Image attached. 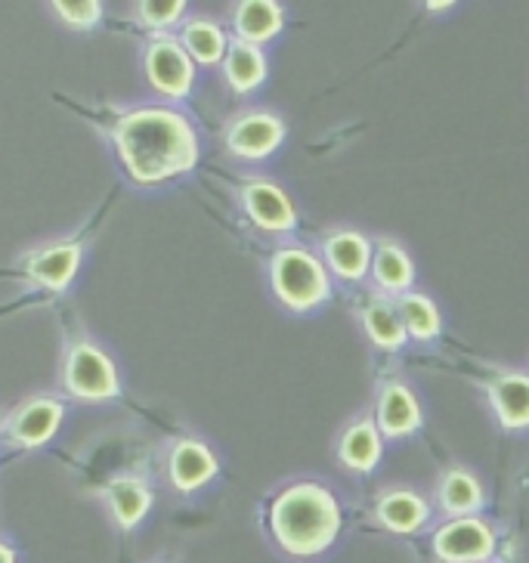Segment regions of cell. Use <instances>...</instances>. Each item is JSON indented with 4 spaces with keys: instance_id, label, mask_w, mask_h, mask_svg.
I'll list each match as a JSON object with an SVG mask.
<instances>
[{
    "instance_id": "16",
    "label": "cell",
    "mask_w": 529,
    "mask_h": 563,
    "mask_svg": "<svg viewBox=\"0 0 529 563\" xmlns=\"http://www.w3.org/2000/svg\"><path fill=\"white\" fill-rule=\"evenodd\" d=\"M381 449H384V437H381L375 418H356L350 421L341 440H338V462L344 464L353 474H368L375 471L381 462Z\"/></svg>"
},
{
    "instance_id": "21",
    "label": "cell",
    "mask_w": 529,
    "mask_h": 563,
    "mask_svg": "<svg viewBox=\"0 0 529 563\" xmlns=\"http://www.w3.org/2000/svg\"><path fill=\"white\" fill-rule=\"evenodd\" d=\"M360 319H363V329L368 334V341L381 350H399L409 334L403 329V319L397 313V303L390 298H372L360 310Z\"/></svg>"
},
{
    "instance_id": "25",
    "label": "cell",
    "mask_w": 529,
    "mask_h": 563,
    "mask_svg": "<svg viewBox=\"0 0 529 563\" xmlns=\"http://www.w3.org/2000/svg\"><path fill=\"white\" fill-rule=\"evenodd\" d=\"M136 10H140L143 25H150V29H170V25H177L183 19L186 3L183 0H165V3L143 0V3H136Z\"/></svg>"
},
{
    "instance_id": "23",
    "label": "cell",
    "mask_w": 529,
    "mask_h": 563,
    "mask_svg": "<svg viewBox=\"0 0 529 563\" xmlns=\"http://www.w3.org/2000/svg\"><path fill=\"white\" fill-rule=\"evenodd\" d=\"M223 71L232 90L249 93L257 84H264L266 78V56L261 47L245 44V41H232L227 47V59H223Z\"/></svg>"
},
{
    "instance_id": "22",
    "label": "cell",
    "mask_w": 529,
    "mask_h": 563,
    "mask_svg": "<svg viewBox=\"0 0 529 563\" xmlns=\"http://www.w3.org/2000/svg\"><path fill=\"white\" fill-rule=\"evenodd\" d=\"M397 313L403 319V329L412 341H433L440 329H443V319H440V307L433 303V298L421 295V291H406L397 300Z\"/></svg>"
},
{
    "instance_id": "20",
    "label": "cell",
    "mask_w": 529,
    "mask_h": 563,
    "mask_svg": "<svg viewBox=\"0 0 529 563\" xmlns=\"http://www.w3.org/2000/svg\"><path fill=\"white\" fill-rule=\"evenodd\" d=\"M282 22H285V13L273 0H245V3H235V13H232L239 41L254 44V47L264 41H273L282 32Z\"/></svg>"
},
{
    "instance_id": "17",
    "label": "cell",
    "mask_w": 529,
    "mask_h": 563,
    "mask_svg": "<svg viewBox=\"0 0 529 563\" xmlns=\"http://www.w3.org/2000/svg\"><path fill=\"white\" fill-rule=\"evenodd\" d=\"M81 266V245L75 242H56L47 249L34 251L25 261V269L41 288H51V291H63L68 282L75 279Z\"/></svg>"
},
{
    "instance_id": "19",
    "label": "cell",
    "mask_w": 529,
    "mask_h": 563,
    "mask_svg": "<svg viewBox=\"0 0 529 563\" xmlns=\"http://www.w3.org/2000/svg\"><path fill=\"white\" fill-rule=\"evenodd\" d=\"M102 498H106V508L121 530H133L152 508V489L136 477L112 481L102 489Z\"/></svg>"
},
{
    "instance_id": "10",
    "label": "cell",
    "mask_w": 529,
    "mask_h": 563,
    "mask_svg": "<svg viewBox=\"0 0 529 563\" xmlns=\"http://www.w3.org/2000/svg\"><path fill=\"white\" fill-rule=\"evenodd\" d=\"M63 421V402L53 397H32L19 406L7 421V437L16 446H41L47 443Z\"/></svg>"
},
{
    "instance_id": "14",
    "label": "cell",
    "mask_w": 529,
    "mask_h": 563,
    "mask_svg": "<svg viewBox=\"0 0 529 563\" xmlns=\"http://www.w3.org/2000/svg\"><path fill=\"white\" fill-rule=\"evenodd\" d=\"M217 471H220L217 455L205 443H199V440L183 437L170 449L167 474H170V483L177 489H183V493H192V489H199L208 481H214Z\"/></svg>"
},
{
    "instance_id": "8",
    "label": "cell",
    "mask_w": 529,
    "mask_h": 563,
    "mask_svg": "<svg viewBox=\"0 0 529 563\" xmlns=\"http://www.w3.org/2000/svg\"><path fill=\"white\" fill-rule=\"evenodd\" d=\"M285 140V124L273 112H245L232 118L227 128V146L232 155L261 162L266 155L279 150Z\"/></svg>"
},
{
    "instance_id": "4",
    "label": "cell",
    "mask_w": 529,
    "mask_h": 563,
    "mask_svg": "<svg viewBox=\"0 0 529 563\" xmlns=\"http://www.w3.org/2000/svg\"><path fill=\"white\" fill-rule=\"evenodd\" d=\"M63 382L68 394L78 399H109L118 394L115 363L106 356V350L84 338L68 347Z\"/></svg>"
},
{
    "instance_id": "2",
    "label": "cell",
    "mask_w": 529,
    "mask_h": 563,
    "mask_svg": "<svg viewBox=\"0 0 529 563\" xmlns=\"http://www.w3.org/2000/svg\"><path fill=\"white\" fill-rule=\"evenodd\" d=\"M341 501L329 486L300 481L285 486L269 505V530L276 545L291 558H319L341 532Z\"/></svg>"
},
{
    "instance_id": "18",
    "label": "cell",
    "mask_w": 529,
    "mask_h": 563,
    "mask_svg": "<svg viewBox=\"0 0 529 563\" xmlns=\"http://www.w3.org/2000/svg\"><path fill=\"white\" fill-rule=\"evenodd\" d=\"M483 483L477 481L474 471L467 467H449L447 474L437 483V505L440 511L447 514L449 520H459V517H477V511L483 508Z\"/></svg>"
},
{
    "instance_id": "5",
    "label": "cell",
    "mask_w": 529,
    "mask_h": 563,
    "mask_svg": "<svg viewBox=\"0 0 529 563\" xmlns=\"http://www.w3.org/2000/svg\"><path fill=\"white\" fill-rule=\"evenodd\" d=\"M430 548L440 563H486L496 554V532L480 517H459L433 532Z\"/></svg>"
},
{
    "instance_id": "11",
    "label": "cell",
    "mask_w": 529,
    "mask_h": 563,
    "mask_svg": "<svg viewBox=\"0 0 529 563\" xmlns=\"http://www.w3.org/2000/svg\"><path fill=\"white\" fill-rule=\"evenodd\" d=\"M326 269L338 279L363 282L372 269V242L356 230H334L322 239Z\"/></svg>"
},
{
    "instance_id": "29",
    "label": "cell",
    "mask_w": 529,
    "mask_h": 563,
    "mask_svg": "<svg viewBox=\"0 0 529 563\" xmlns=\"http://www.w3.org/2000/svg\"><path fill=\"white\" fill-rule=\"evenodd\" d=\"M0 424H3V421H0Z\"/></svg>"
},
{
    "instance_id": "3",
    "label": "cell",
    "mask_w": 529,
    "mask_h": 563,
    "mask_svg": "<svg viewBox=\"0 0 529 563\" xmlns=\"http://www.w3.org/2000/svg\"><path fill=\"white\" fill-rule=\"evenodd\" d=\"M269 282L276 298L295 313H310L331 298L329 269L307 249L276 251L269 261Z\"/></svg>"
},
{
    "instance_id": "1",
    "label": "cell",
    "mask_w": 529,
    "mask_h": 563,
    "mask_svg": "<svg viewBox=\"0 0 529 563\" xmlns=\"http://www.w3.org/2000/svg\"><path fill=\"white\" fill-rule=\"evenodd\" d=\"M115 146L136 183H165L186 174L199 158V140L192 124L162 106L133 109L115 124Z\"/></svg>"
},
{
    "instance_id": "24",
    "label": "cell",
    "mask_w": 529,
    "mask_h": 563,
    "mask_svg": "<svg viewBox=\"0 0 529 563\" xmlns=\"http://www.w3.org/2000/svg\"><path fill=\"white\" fill-rule=\"evenodd\" d=\"M183 51L189 53V59H196L201 66H214L223 59V53L230 47V41H227V34L223 29L217 25L214 19H189L186 25H183Z\"/></svg>"
},
{
    "instance_id": "12",
    "label": "cell",
    "mask_w": 529,
    "mask_h": 563,
    "mask_svg": "<svg viewBox=\"0 0 529 563\" xmlns=\"http://www.w3.org/2000/svg\"><path fill=\"white\" fill-rule=\"evenodd\" d=\"M486 399L505 431H527L529 428V375L524 372H502L486 382Z\"/></svg>"
},
{
    "instance_id": "28",
    "label": "cell",
    "mask_w": 529,
    "mask_h": 563,
    "mask_svg": "<svg viewBox=\"0 0 529 563\" xmlns=\"http://www.w3.org/2000/svg\"><path fill=\"white\" fill-rule=\"evenodd\" d=\"M452 7H455L452 0H447V3H433V0H430V3H428L430 13H440V10H452Z\"/></svg>"
},
{
    "instance_id": "7",
    "label": "cell",
    "mask_w": 529,
    "mask_h": 563,
    "mask_svg": "<svg viewBox=\"0 0 529 563\" xmlns=\"http://www.w3.org/2000/svg\"><path fill=\"white\" fill-rule=\"evenodd\" d=\"M375 424H378L381 437L387 440H403L412 437L421 428V402L415 397V390L399 378H390L378 387L375 397Z\"/></svg>"
},
{
    "instance_id": "26",
    "label": "cell",
    "mask_w": 529,
    "mask_h": 563,
    "mask_svg": "<svg viewBox=\"0 0 529 563\" xmlns=\"http://www.w3.org/2000/svg\"><path fill=\"white\" fill-rule=\"evenodd\" d=\"M53 10H56V16L68 25H75V29H93L102 16V7L97 0H84V3L59 0V3H53Z\"/></svg>"
},
{
    "instance_id": "15",
    "label": "cell",
    "mask_w": 529,
    "mask_h": 563,
    "mask_svg": "<svg viewBox=\"0 0 529 563\" xmlns=\"http://www.w3.org/2000/svg\"><path fill=\"white\" fill-rule=\"evenodd\" d=\"M368 273H372V279L378 285L381 298H399V295L412 291V257L394 239H381L378 245L372 249V269Z\"/></svg>"
},
{
    "instance_id": "13",
    "label": "cell",
    "mask_w": 529,
    "mask_h": 563,
    "mask_svg": "<svg viewBox=\"0 0 529 563\" xmlns=\"http://www.w3.org/2000/svg\"><path fill=\"white\" fill-rule=\"evenodd\" d=\"M375 517L384 530L397 532V536H412L430 520V505L428 498L415 489L390 486L375 501Z\"/></svg>"
},
{
    "instance_id": "27",
    "label": "cell",
    "mask_w": 529,
    "mask_h": 563,
    "mask_svg": "<svg viewBox=\"0 0 529 563\" xmlns=\"http://www.w3.org/2000/svg\"><path fill=\"white\" fill-rule=\"evenodd\" d=\"M0 563H16V551L7 542H0Z\"/></svg>"
},
{
    "instance_id": "9",
    "label": "cell",
    "mask_w": 529,
    "mask_h": 563,
    "mask_svg": "<svg viewBox=\"0 0 529 563\" xmlns=\"http://www.w3.org/2000/svg\"><path fill=\"white\" fill-rule=\"evenodd\" d=\"M242 205L249 217L266 232H291L298 227V211L291 199L282 192L273 180H245L242 186Z\"/></svg>"
},
{
    "instance_id": "6",
    "label": "cell",
    "mask_w": 529,
    "mask_h": 563,
    "mask_svg": "<svg viewBox=\"0 0 529 563\" xmlns=\"http://www.w3.org/2000/svg\"><path fill=\"white\" fill-rule=\"evenodd\" d=\"M146 75L158 93L180 100L192 87L196 66H192L189 53L183 51V44H177L174 37H155L146 51Z\"/></svg>"
}]
</instances>
